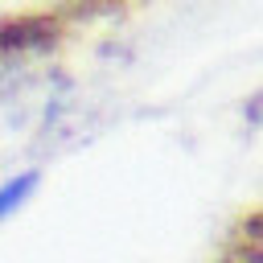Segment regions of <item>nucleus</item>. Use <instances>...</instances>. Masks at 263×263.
<instances>
[{"label":"nucleus","mask_w":263,"mask_h":263,"mask_svg":"<svg viewBox=\"0 0 263 263\" xmlns=\"http://www.w3.org/2000/svg\"><path fill=\"white\" fill-rule=\"evenodd\" d=\"M218 263H263V205L234 226Z\"/></svg>","instance_id":"1"},{"label":"nucleus","mask_w":263,"mask_h":263,"mask_svg":"<svg viewBox=\"0 0 263 263\" xmlns=\"http://www.w3.org/2000/svg\"><path fill=\"white\" fill-rule=\"evenodd\" d=\"M33 185H37V177L33 173H25V177H16V181H8L4 189H0V218H8L29 193H33Z\"/></svg>","instance_id":"2"}]
</instances>
